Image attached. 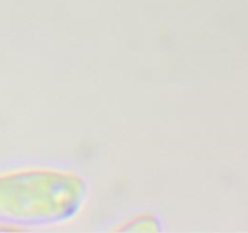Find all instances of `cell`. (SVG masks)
<instances>
[{
	"mask_svg": "<svg viewBox=\"0 0 248 233\" xmlns=\"http://www.w3.org/2000/svg\"><path fill=\"white\" fill-rule=\"evenodd\" d=\"M87 194L73 170L23 167L0 174V222L53 225L74 217Z\"/></svg>",
	"mask_w": 248,
	"mask_h": 233,
	"instance_id": "cell-1",
	"label": "cell"
},
{
	"mask_svg": "<svg viewBox=\"0 0 248 233\" xmlns=\"http://www.w3.org/2000/svg\"><path fill=\"white\" fill-rule=\"evenodd\" d=\"M119 232H159L161 231V222L154 213L145 211L131 216L123 223L114 228Z\"/></svg>",
	"mask_w": 248,
	"mask_h": 233,
	"instance_id": "cell-2",
	"label": "cell"
}]
</instances>
